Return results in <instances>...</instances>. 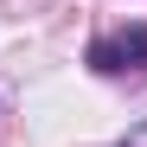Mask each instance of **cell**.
<instances>
[{"label": "cell", "mask_w": 147, "mask_h": 147, "mask_svg": "<svg viewBox=\"0 0 147 147\" xmlns=\"http://www.w3.org/2000/svg\"><path fill=\"white\" fill-rule=\"evenodd\" d=\"M90 70H102V77H121V70H147V26H115L90 45Z\"/></svg>", "instance_id": "6da1fadb"}]
</instances>
